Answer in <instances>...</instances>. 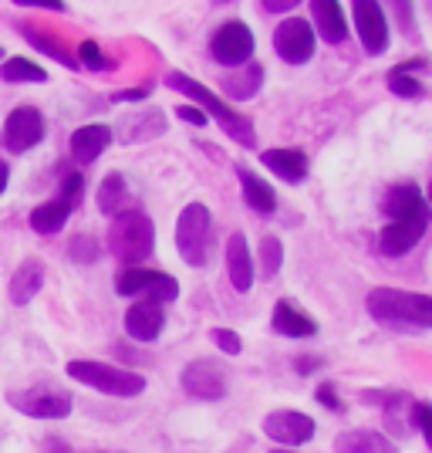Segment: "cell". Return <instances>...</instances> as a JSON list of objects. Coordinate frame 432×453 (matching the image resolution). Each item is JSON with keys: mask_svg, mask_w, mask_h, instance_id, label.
<instances>
[{"mask_svg": "<svg viewBox=\"0 0 432 453\" xmlns=\"http://www.w3.org/2000/svg\"><path fill=\"white\" fill-rule=\"evenodd\" d=\"M166 328V311H163V302H152V298H139L135 304H129L125 311V332L129 339L135 342H155Z\"/></svg>", "mask_w": 432, "mask_h": 453, "instance_id": "obj_15", "label": "cell"}, {"mask_svg": "<svg viewBox=\"0 0 432 453\" xmlns=\"http://www.w3.org/2000/svg\"><path fill=\"white\" fill-rule=\"evenodd\" d=\"M274 51L287 65H307L318 51V35L307 18H287L274 27Z\"/></svg>", "mask_w": 432, "mask_h": 453, "instance_id": "obj_10", "label": "cell"}, {"mask_svg": "<svg viewBox=\"0 0 432 453\" xmlns=\"http://www.w3.org/2000/svg\"><path fill=\"white\" fill-rule=\"evenodd\" d=\"M237 180H240V189H244V200L246 207L254 210V213H261V217H270L274 210H277V193L274 187L261 180L254 170H246V166H237Z\"/></svg>", "mask_w": 432, "mask_h": 453, "instance_id": "obj_22", "label": "cell"}, {"mask_svg": "<svg viewBox=\"0 0 432 453\" xmlns=\"http://www.w3.org/2000/svg\"><path fill=\"white\" fill-rule=\"evenodd\" d=\"M372 319L392 328H432V295H415L402 288H375L368 295Z\"/></svg>", "mask_w": 432, "mask_h": 453, "instance_id": "obj_3", "label": "cell"}, {"mask_svg": "<svg viewBox=\"0 0 432 453\" xmlns=\"http://www.w3.org/2000/svg\"><path fill=\"white\" fill-rule=\"evenodd\" d=\"M105 453H118V450H105Z\"/></svg>", "mask_w": 432, "mask_h": 453, "instance_id": "obj_49", "label": "cell"}, {"mask_svg": "<svg viewBox=\"0 0 432 453\" xmlns=\"http://www.w3.org/2000/svg\"><path fill=\"white\" fill-rule=\"evenodd\" d=\"M261 163L284 183H304L307 180V152L304 150H263Z\"/></svg>", "mask_w": 432, "mask_h": 453, "instance_id": "obj_20", "label": "cell"}, {"mask_svg": "<svg viewBox=\"0 0 432 453\" xmlns=\"http://www.w3.org/2000/svg\"><path fill=\"white\" fill-rule=\"evenodd\" d=\"M318 403L324 406V410H331V413H341V410H345L338 389H335L331 382H321V386H318Z\"/></svg>", "mask_w": 432, "mask_h": 453, "instance_id": "obj_39", "label": "cell"}, {"mask_svg": "<svg viewBox=\"0 0 432 453\" xmlns=\"http://www.w3.org/2000/svg\"><path fill=\"white\" fill-rule=\"evenodd\" d=\"M98 210L105 213V217H118L122 210H129V180L122 176V173H109L105 180H102V187H98Z\"/></svg>", "mask_w": 432, "mask_h": 453, "instance_id": "obj_26", "label": "cell"}, {"mask_svg": "<svg viewBox=\"0 0 432 453\" xmlns=\"http://www.w3.org/2000/svg\"><path fill=\"white\" fill-rule=\"evenodd\" d=\"M352 14H355L361 48L372 58H378L389 48V18H385L382 4L378 0H352Z\"/></svg>", "mask_w": 432, "mask_h": 453, "instance_id": "obj_14", "label": "cell"}, {"mask_svg": "<svg viewBox=\"0 0 432 453\" xmlns=\"http://www.w3.org/2000/svg\"><path fill=\"white\" fill-rule=\"evenodd\" d=\"M419 203H426V196L419 193L415 183H395V187L389 189V196H385V213L395 217V213H402V210H409V207H419Z\"/></svg>", "mask_w": 432, "mask_h": 453, "instance_id": "obj_30", "label": "cell"}, {"mask_svg": "<svg viewBox=\"0 0 432 453\" xmlns=\"http://www.w3.org/2000/svg\"><path fill=\"white\" fill-rule=\"evenodd\" d=\"M261 4H263V11H267V14H291L301 0H261Z\"/></svg>", "mask_w": 432, "mask_h": 453, "instance_id": "obj_41", "label": "cell"}, {"mask_svg": "<svg viewBox=\"0 0 432 453\" xmlns=\"http://www.w3.org/2000/svg\"><path fill=\"white\" fill-rule=\"evenodd\" d=\"M294 365H298V372H301V376H311V372H315V369H321L324 362H321L318 356H301V359L294 362Z\"/></svg>", "mask_w": 432, "mask_h": 453, "instance_id": "obj_44", "label": "cell"}, {"mask_svg": "<svg viewBox=\"0 0 432 453\" xmlns=\"http://www.w3.org/2000/svg\"><path fill=\"white\" fill-rule=\"evenodd\" d=\"M112 129L109 126H102V122H88V126H81L75 129L72 135V156H75L78 163H95L102 152L112 146Z\"/></svg>", "mask_w": 432, "mask_h": 453, "instance_id": "obj_21", "label": "cell"}, {"mask_svg": "<svg viewBox=\"0 0 432 453\" xmlns=\"http://www.w3.org/2000/svg\"><path fill=\"white\" fill-rule=\"evenodd\" d=\"M115 291L122 298H152V302H176L179 298V281L166 271H149V267H122L115 274Z\"/></svg>", "mask_w": 432, "mask_h": 453, "instance_id": "obj_7", "label": "cell"}, {"mask_svg": "<svg viewBox=\"0 0 432 453\" xmlns=\"http://www.w3.org/2000/svg\"><path fill=\"white\" fill-rule=\"evenodd\" d=\"M176 250L189 267H207L213 254V213L207 203H189L176 220Z\"/></svg>", "mask_w": 432, "mask_h": 453, "instance_id": "obj_5", "label": "cell"}, {"mask_svg": "<svg viewBox=\"0 0 432 453\" xmlns=\"http://www.w3.org/2000/svg\"><path fill=\"white\" fill-rule=\"evenodd\" d=\"M7 403L18 413L31 416V419H64V416H72V396L61 393L51 382H38V386H27V389H11Z\"/></svg>", "mask_w": 432, "mask_h": 453, "instance_id": "obj_8", "label": "cell"}, {"mask_svg": "<svg viewBox=\"0 0 432 453\" xmlns=\"http://www.w3.org/2000/svg\"><path fill=\"white\" fill-rule=\"evenodd\" d=\"M426 226H429V203H419L402 213H395L392 220L385 224V230L378 234V250L385 257H402L409 254L413 247H419V241L426 237Z\"/></svg>", "mask_w": 432, "mask_h": 453, "instance_id": "obj_6", "label": "cell"}, {"mask_svg": "<svg viewBox=\"0 0 432 453\" xmlns=\"http://www.w3.org/2000/svg\"><path fill=\"white\" fill-rule=\"evenodd\" d=\"M0 81H7V85H20V81L44 85L48 72L41 65H34V61H27V58H4L0 61Z\"/></svg>", "mask_w": 432, "mask_h": 453, "instance_id": "obj_29", "label": "cell"}, {"mask_svg": "<svg viewBox=\"0 0 432 453\" xmlns=\"http://www.w3.org/2000/svg\"><path fill=\"white\" fill-rule=\"evenodd\" d=\"M389 88H392V95H398V98H419V95H426V88H422V81L415 75H405V72H389Z\"/></svg>", "mask_w": 432, "mask_h": 453, "instance_id": "obj_34", "label": "cell"}, {"mask_svg": "<svg viewBox=\"0 0 432 453\" xmlns=\"http://www.w3.org/2000/svg\"><path fill=\"white\" fill-rule=\"evenodd\" d=\"M20 7H41V11H64V0H14Z\"/></svg>", "mask_w": 432, "mask_h": 453, "instance_id": "obj_43", "label": "cell"}, {"mask_svg": "<svg viewBox=\"0 0 432 453\" xmlns=\"http://www.w3.org/2000/svg\"><path fill=\"white\" fill-rule=\"evenodd\" d=\"M426 203H429V207H432V183H429V196H426Z\"/></svg>", "mask_w": 432, "mask_h": 453, "instance_id": "obj_47", "label": "cell"}, {"mask_svg": "<svg viewBox=\"0 0 432 453\" xmlns=\"http://www.w3.org/2000/svg\"><path fill=\"white\" fill-rule=\"evenodd\" d=\"M81 193H85V176L81 173H68V176H61V200H68L72 207L81 203Z\"/></svg>", "mask_w": 432, "mask_h": 453, "instance_id": "obj_37", "label": "cell"}, {"mask_svg": "<svg viewBox=\"0 0 432 453\" xmlns=\"http://www.w3.org/2000/svg\"><path fill=\"white\" fill-rule=\"evenodd\" d=\"M389 11H392V20H398V27L409 35L413 31V0H385Z\"/></svg>", "mask_w": 432, "mask_h": 453, "instance_id": "obj_38", "label": "cell"}, {"mask_svg": "<svg viewBox=\"0 0 432 453\" xmlns=\"http://www.w3.org/2000/svg\"><path fill=\"white\" fill-rule=\"evenodd\" d=\"M409 423H413V430H419V436L426 440V447L432 450V403L413 399L409 403Z\"/></svg>", "mask_w": 432, "mask_h": 453, "instance_id": "obj_31", "label": "cell"}, {"mask_svg": "<svg viewBox=\"0 0 432 453\" xmlns=\"http://www.w3.org/2000/svg\"><path fill=\"white\" fill-rule=\"evenodd\" d=\"M68 254H72V261H75V265H95L102 250H98V244H95L88 234H81V237H75V241H72Z\"/></svg>", "mask_w": 432, "mask_h": 453, "instance_id": "obj_35", "label": "cell"}, {"mask_svg": "<svg viewBox=\"0 0 432 453\" xmlns=\"http://www.w3.org/2000/svg\"><path fill=\"white\" fill-rule=\"evenodd\" d=\"M263 75H267V72H263L261 61H246V65H240V72H233V75L224 78V88L230 98L246 102V98H254V95L261 92Z\"/></svg>", "mask_w": 432, "mask_h": 453, "instance_id": "obj_25", "label": "cell"}, {"mask_svg": "<svg viewBox=\"0 0 432 453\" xmlns=\"http://www.w3.org/2000/svg\"><path fill=\"white\" fill-rule=\"evenodd\" d=\"M183 393L193 399H203V403H216L226 396V372L220 362L213 359H193L183 369Z\"/></svg>", "mask_w": 432, "mask_h": 453, "instance_id": "obj_13", "label": "cell"}, {"mask_svg": "<svg viewBox=\"0 0 432 453\" xmlns=\"http://www.w3.org/2000/svg\"><path fill=\"white\" fill-rule=\"evenodd\" d=\"M149 88H125V92H115L112 102H146Z\"/></svg>", "mask_w": 432, "mask_h": 453, "instance_id": "obj_42", "label": "cell"}, {"mask_svg": "<svg viewBox=\"0 0 432 453\" xmlns=\"http://www.w3.org/2000/svg\"><path fill=\"white\" fill-rule=\"evenodd\" d=\"M0 61H4V48H0Z\"/></svg>", "mask_w": 432, "mask_h": 453, "instance_id": "obj_48", "label": "cell"}, {"mask_svg": "<svg viewBox=\"0 0 432 453\" xmlns=\"http://www.w3.org/2000/svg\"><path fill=\"white\" fill-rule=\"evenodd\" d=\"M109 250L115 254V261L125 267H139L142 261H149L155 250V224L146 210L129 207L118 217H112L109 226Z\"/></svg>", "mask_w": 432, "mask_h": 453, "instance_id": "obj_2", "label": "cell"}, {"mask_svg": "<svg viewBox=\"0 0 432 453\" xmlns=\"http://www.w3.org/2000/svg\"><path fill=\"white\" fill-rule=\"evenodd\" d=\"M163 81H166V88L186 95L189 102H196V109H203L209 119H216L233 142H240L244 150H254V146H257V129H254V122H250L246 115L237 112V109H230L224 98L213 92V88H207L203 81H196V78L186 75V72H170Z\"/></svg>", "mask_w": 432, "mask_h": 453, "instance_id": "obj_1", "label": "cell"}, {"mask_svg": "<svg viewBox=\"0 0 432 453\" xmlns=\"http://www.w3.org/2000/svg\"><path fill=\"white\" fill-rule=\"evenodd\" d=\"M78 65H81V68H92V72H105L112 61L105 58L98 41H81V44H78Z\"/></svg>", "mask_w": 432, "mask_h": 453, "instance_id": "obj_33", "label": "cell"}, {"mask_svg": "<svg viewBox=\"0 0 432 453\" xmlns=\"http://www.w3.org/2000/svg\"><path fill=\"white\" fill-rule=\"evenodd\" d=\"M41 284H44V261L27 257L14 267L11 284H7V298H11V304H31L38 298Z\"/></svg>", "mask_w": 432, "mask_h": 453, "instance_id": "obj_18", "label": "cell"}, {"mask_svg": "<svg viewBox=\"0 0 432 453\" xmlns=\"http://www.w3.org/2000/svg\"><path fill=\"white\" fill-rule=\"evenodd\" d=\"M335 450L338 453H398V443L392 436L378 434V430H348L335 436Z\"/></svg>", "mask_w": 432, "mask_h": 453, "instance_id": "obj_23", "label": "cell"}, {"mask_svg": "<svg viewBox=\"0 0 432 453\" xmlns=\"http://www.w3.org/2000/svg\"><path fill=\"white\" fill-rule=\"evenodd\" d=\"M311 18H315V31L328 44H345L348 38V20H345V11H341L338 0H311Z\"/></svg>", "mask_w": 432, "mask_h": 453, "instance_id": "obj_19", "label": "cell"}, {"mask_svg": "<svg viewBox=\"0 0 432 453\" xmlns=\"http://www.w3.org/2000/svg\"><path fill=\"white\" fill-rule=\"evenodd\" d=\"M270 325H274V332L284 335V339H311V335H318V321L311 319L307 311H301L294 302L274 304Z\"/></svg>", "mask_w": 432, "mask_h": 453, "instance_id": "obj_17", "label": "cell"}, {"mask_svg": "<svg viewBox=\"0 0 432 453\" xmlns=\"http://www.w3.org/2000/svg\"><path fill=\"white\" fill-rule=\"evenodd\" d=\"M263 434L270 436L277 447H304L311 443L315 434H318V423L307 413H298V410H274L263 419Z\"/></svg>", "mask_w": 432, "mask_h": 453, "instance_id": "obj_12", "label": "cell"}, {"mask_svg": "<svg viewBox=\"0 0 432 453\" xmlns=\"http://www.w3.org/2000/svg\"><path fill=\"white\" fill-rule=\"evenodd\" d=\"M209 339H213V345H216L220 352H226V356H240V352H244V339H240V332H233V328H213Z\"/></svg>", "mask_w": 432, "mask_h": 453, "instance_id": "obj_36", "label": "cell"}, {"mask_svg": "<svg viewBox=\"0 0 432 453\" xmlns=\"http://www.w3.org/2000/svg\"><path fill=\"white\" fill-rule=\"evenodd\" d=\"M122 129H129V133H122V142H146V139H155V135L166 133V115L159 109H149V112L129 119Z\"/></svg>", "mask_w": 432, "mask_h": 453, "instance_id": "obj_28", "label": "cell"}, {"mask_svg": "<svg viewBox=\"0 0 432 453\" xmlns=\"http://www.w3.org/2000/svg\"><path fill=\"white\" fill-rule=\"evenodd\" d=\"M64 372L81 382V386H92L98 393L115 399H129L142 396L146 393V376L142 372H132V369H118L112 362H95V359H72L64 365Z\"/></svg>", "mask_w": 432, "mask_h": 453, "instance_id": "obj_4", "label": "cell"}, {"mask_svg": "<svg viewBox=\"0 0 432 453\" xmlns=\"http://www.w3.org/2000/svg\"><path fill=\"white\" fill-rule=\"evenodd\" d=\"M226 274H230L233 291H240V295H246V291L254 288L257 265H254V254H250V244H246L244 230H233L230 241H226Z\"/></svg>", "mask_w": 432, "mask_h": 453, "instance_id": "obj_16", "label": "cell"}, {"mask_svg": "<svg viewBox=\"0 0 432 453\" xmlns=\"http://www.w3.org/2000/svg\"><path fill=\"white\" fill-rule=\"evenodd\" d=\"M20 35L31 41V44L38 48L41 55L55 58L57 65H64V68H72V72H78V68H81V65H78V58L72 55V51H68V48H64V44L55 38V35H48V31H38V27H27V24L20 27Z\"/></svg>", "mask_w": 432, "mask_h": 453, "instance_id": "obj_27", "label": "cell"}, {"mask_svg": "<svg viewBox=\"0 0 432 453\" xmlns=\"http://www.w3.org/2000/svg\"><path fill=\"white\" fill-rule=\"evenodd\" d=\"M72 213H75V207H72L68 200L55 196V200H48V203H41V207L31 210L27 224H31V230L41 234V237H55V234L64 230V224H68V217H72Z\"/></svg>", "mask_w": 432, "mask_h": 453, "instance_id": "obj_24", "label": "cell"}, {"mask_svg": "<svg viewBox=\"0 0 432 453\" xmlns=\"http://www.w3.org/2000/svg\"><path fill=\"white\" fill-rule=\"evenodd\" d=\"M261 265L263 278H277V271L284 267V244L277 237H263L261 241Z\"/></svg>", "mask_w": 432, "mask_h": 453, "instance_id": "obj_32", "label": "cell"}, {"mask_svg": "<svg viewBox=\"0 0 432 453\" xmlns=\"http://www.w3.org/2000/svg\"><path fill=\"white\" fill-rule=\"evenodd\" d=\"M44 135H48V122H44L41 109L20 105V109L7 112V119H4L0 142H4V150L11 152V156H24V152L34 150V146H41Z\"/></svg>", "mask_w": 432, "mask_h": 453, "instance_id": "obj_9", "label": "cell"}, {"mask_svg": "<svg viewBox=\"0 0 432 453\" xmlns=\"http://www.w3.org/2000/svg\"><path fill=\"white\" fill-rule=\"evenodd\" d=\"M254 31L246 27L244 20H226L224 27H216L213 31V38H209V55L216 65H226V68H240L250 61L254 55Z\"/></svg>", "mask_w": 432, "mask_h": 453, "instance_id": "obj_11", "label": "cell"}, {"mask_svg": "<svg viewBox=\"0 0 432 453\" xmlns=\"http://www.w3.org/2000/svg\"><path fill=\"white\" fill-rule=\"evenodd\" d=\"M270 453H294L291 447H277V450H270Z\"/></svg>", "mask_w": 432, "mask_h": 453, "instance_id": "obj_46", "label": "cell"}, {"mask_svg": "<svg viewBox=\"0 0 432 453\" xmlns=\"http://www.w3.org/2000/svg\"><path fill=\"white\" fill-rule=\"evenodd\" d=\"M7 183H11V166L0 159V196H4V189H7Z\"/></svg>", "mask_w": 432, "mask_h": 453, "instance_id": "obj_45", "label": "cell"}, {"mask_svg": "<svg viewBox=\"0 0 432 453\" xmlns=\"http://www.w3.org/2000/svg\"><path fill=\"white\" fill-rule=\"evenodd\" d=\"M176 119H183L189 126H200V129H207V122H209V115L203 112V109H196V105H179V109H176Z\"/></svg>", "mask_w": 432, "mask_h": 453, "instance_id": "obj_40", "label": "cell"}]
</instances>
